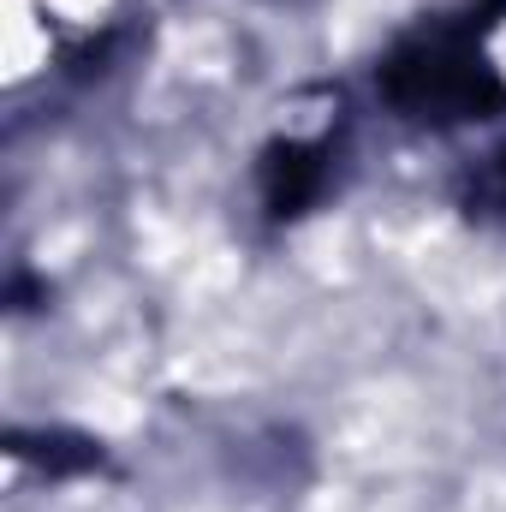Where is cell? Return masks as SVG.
Segmentation results:
<instances>
[{
  "instance_id": "obj_1",
  "label": "cell",
  "mask_w": 506,
  "mask_h": 512,
  "mask_svg": "<svg viewBox=\"0 0 506 512\" xmlns=\"http://www.w3.org/2000/svg\"><path fill=\"white\" fill-rule=\"evenodd\" d=\"M381 96L393 114H405L417 126H465V120L506 114V84L483 60L471 24L393 48L381 60Z\"/></svg>"
},
{
  "instance_id": "obj_2",
  "label": "cell",
  "mask_w": 506,
  "mask_h": 512,
  "mask_svg": "<svg viewBox=\"0 0 506 512\" xmlns=\"http://www.w3.org/2000/svg\"><path fill=\"white\" fill-rule=\"evenodd\" d=\"M322 179H328L322 149H310V143H274L262 155V203H268V215H298L322 191Z\"/></svg>"
},
{
  "instance_id": "obj_3",
  "label": "cell",
  "mask_w": 506,
  "mask_h": 512,
  "mask_svg": "<svg viewBox=\"0 0 506 512\" xmlns=\"http://www.w3.org/2000/svg\"><path fill=\"white\" fill-rule=\"evenodd\" d=\"M12 453L18 459H36L48 477H72V471H96L102 465V447L84 441V435H12Z\"/></svg>"
},
{
  "instance_id": "obj_4",
  "label": "cell",
  "mask_w": 506,
  "mask_h": 512,
  "mask_svg": "<svg viewBox=\"0 0 506 512\" xmlns=\"http://www.w3.org/2000/svg\"><path fill=\"white\" fill-rule=\"evenodd\" d=\"M471 215L477 221H495V227H506V149H495L489 155V167L471 179Z\"/></svg>"
}]
</instances>
